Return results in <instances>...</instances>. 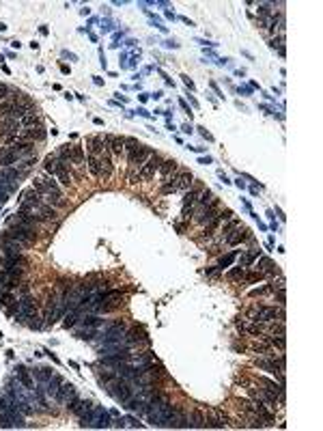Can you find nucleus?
<instances>
[{"label": "nucleus", "mask_w": 323, "mask_h": 431, "mask_svg": "<svg viewBox=\"0 0 323 431\" xmlns=\"http://www.w3.org/2000/svg\"><path fill=\"white\" fill-rule=\"evenodd\" d=\"M246 391H248V394L252 397V401H256V403H261V405H265L267 410H276V403H278V399L276 397H272L267 391H263L258 384H246Z\"/></svg>", "instance_id": "6"}, {"label": "nucleus", "mask_w": 323, "mask_h": 431, "mask_svg": "<svg viewBox=\"0 0 323 431\" xmlns=\"http://www.w3.org/2000/svg\"><path fill=\"white\" fill-rule=\"evenodd\" d=\"M244 274H246V270L242 268V265H237V268H233L231 272H228L226 278L228 280H239V278H244Z\"/></svg>", "instance_id": "35"}, {"label": "nucleus", "mask_w": 323, "mask_h": 431, "mask_svg": "<svg viewBox=\"0 0 323 431\" xmlns=\"http://www.w3.org/2000/svg\"><path fill=\"white\" fill-rule=\"evenodd\" d=\"M140 143L136 138H125V153H132L134 149H138Z\"/></svg>", "instance_id": "36"}, {"label": "nucleus", "mask_w": 323, "mask_h": 431, "mask_svg": "<svg viewBox=\"0 0 323 431\" xmlns=\"http://www.w3.org/2000/svg\"><path fill=\"white\" fill-rule=\"evenodd\" d=\"M11 95V88L7 84H0V102H4V99H9Z\"/></svg>", "instance_id": "39"}, {"label": "nucleus", "mask_w": 323, "mask_h": 431, "mask_svg": "<svg viewBox=\"0 0 323 431\" xmlns=\"http://www.w3.org/2000/svg\"><path fill=\"white\" fill-rule=\"evenodd\" d=\"M192 184H194V177L190 170H181V173L175 177V188H177V190H190Z\"/></svg>", "instance_id": "24"}, {"label": "nucleus", "mask_w": 323, "mask_h": 431, "mask_svg": "<svg viewBox=\"0 0 323 431\" xmlns=\"http://www.w3.org/2000/svg\"><path fill=\"white\" fill-rule=\"evenodd\" d=\"M239 224H242V222H239V220H233V218H231V220H228V222L224 224V229H222V231H220V233H222V239H226L228 235H231V233L235 231V229L239 227Z\"/></svg>", "instance_id": "34"}, {"label": "nucleus", "mask_w": 323, "mask_h": 431, "mask_svg": "<svg viewBox=\"0 0 323 431\" xmlns=\"http://www.w3.org/2000/svg\"><path fill=\"white\" fill-rule=\"evenodd\" d=\"M15 315V319H20V321H26V319H39L37 317V302H35V298H31L26 293V296H22V298H17V304H15V309L11 311Z\"/></svg>", "instance_id": "2"}, {"label": "nucleus", "mask_w": 323, "mask_h": 431, "mask_svg": "<svg viewBox=\"0 0 323 431\" xmlns=\"http://www.w3.org/2000/svg\"><path fill=\"white\" fill-rule=\"evenodd\" d=\"M258 272H263V274H280L278 265H274L272 259L267 257H258Z\"/></svg>", "instance_id": "27"}, {"label": "nucleus", "mask_w": 323, "mask_h": 431, "mask_svg": "<svg viewBox=\"0 0 323 431\" xmlns=\"http://www.w3.org/2000/svg\"><path fill=\"white\" fill-rule=\"evenodd\" d=\"M162 156L160 153H151L149 156V160H146L144 164H143V168L138 170L136 175H134V179H132V184L134 181H146V179H151L157 170H160V166H162Z\"/></svg>", "instance_id": "5"}, {"label": "nucleus", "mask_w": 323, "mask_h": 431, "mask_svg": "<svg viewBox=\"0 0 323 431\" xmlns=\"http://www.w3.org/2000/svg\"><path fill=\"white\" fill-rule=\"evenodd\" d=\"M256 384L263 388V391H267L269 394H272V397L278 399V403H283V401H285V388H283V384H276V382H272V380H267V377H258Z\"/></svg>", "instance_id": "11"}, {"label": "nucleus", "mask_w": 323, "mask_h": 431, "mask_svg": "<svg viewBox=\"0 0 323 431\" xmlns=\"http://www.w3.org/2000/svg\"><path fill=\"white\" fill-rule=\"evenodd\" d=\"M110 427H116V429H125V418H116L114 425H110Z\"/></svg>", "instance_id": "41"}, {"label": "nucleus", "mask_w": 323, "mask_h": 431, "mask_svg": "<svg viewBox=\"0 0 323 431\" xmlns=\"http://www.w3.org/2000/svg\"><path fill=\"white\" fill-rule=\"evenodd\" d=\"M183 82H185V84H187V86H190V88H194V82H192L190 78H187V76H183Z\"/></svg>", "instance_id": "42"}, {"label": "nucleus", "mask_w": 323, "mask_h": 431, "mask_svg": "<svg viewBox=\"0 0 323 431\" xmlns=\"http://www.w3.org/2000/svg\"><path fill=\"white\" fill-rule=\"evenodd\" d=\"M160 427L164 429H185L187 427V414L181 405H173L168 410V414L164 416V421Z\"/></svg>", "instance_id": "4"}, {"label": "nucleus", "mask_w": 323, "mask_h": 431, "mask_svg": "<svg viewBox=\"0 0 323 431\" xmlns=\"http://www.w3.org/2000/svg\"><path fill=\"white\" fill-rule=\"evenodd\" d=\"M125 345H127V347H140V345H149V336H146L144 328H140V326L127 328V332H125Z\"/></svg>", "instance_id": "10"}, {"label": "nucleus", "mask_w": 323, "mask_h": 431, "mask_svg": "<svg viewBox=\"0 0 323 431\" xmlns=\"http://www.w3.org/2000/svg\"><path fill=\"white\" fill-rule=\"evenodd\" d=\"M112 157H110V151H106L102 157H99V170H102V179H108L112 175Z\"/></svg>", "instance_id": "25"}, {"label": "nucleus", "mask_w": 323, "mask_h": 431, "mask_svg": "<svg viewBox=\"0 0 323 431\" xmlns=\"http://www.w3.org/2000/svg\"><path fill=\"white\" fill-rule=\"evenodd\" d=\"M0 265H2L0 270L9 272V274H13V276L20 278V276L26 272L28 261L24 259V255H20V257H2V259H0Z\"/></svg>", "instance_id": "9"}, {"label": "nucleus", "mask_w": 323, "mask_h": 431, "mask_svg": "<svg viewBox=\"0 0 323 431\" xmlns=\"http://www.w3.org/2000/svg\"><path fill=\"white\" fill-rule=\"evenodd\" d=\"M149 362H153V352L132 353V356H129V360H127V364H129V367H134V369H143V367H146Z\"/></svg>", "instance_id": "18"}, {"label": "nucleus", "mask_w": 323, "mask_h": 431, "mask_svg": "<svg viewBox=\"0 0 323 431\" xmlns=\"http://www.w3.org/2000/svg\"><path fill=\"white\" fill-rule=\"evenodd\" d=\"M151 156V149H146V147L140 145L138 149H134L132 153H127V166H129V181H132L134 177V170H140L143 168V164L149 160Z\"/></svg>", "instance_id": "8"}, {"label": "nucleus", "mask_w": 323, "mask_h": 431, "mask_svg": "<svg viewBox=\"0 0 323 431\" xmlns=\"http://www.w3.org/2000/svg\"><path fill=\"white\" fill-rule=\"evenodd\" d=\"M86 164H89L91 175H93V177H97V179H102V170H99V157L89 156V157H86Z\"/></svg>", "instance_id": "31"}, {"label": "nucleus", "mask_w": 323, "mask_h": 431, "mask_svg": "<svg viewBox=\"0 0 323 431\" xmlns=\"http://www.w3.org/2000/svg\"><path fill=\"white\" fill-rule=\"evenodd\" d=\"M106 138V147H108L110 153H114V156H121V153H125V138L123 136H104Z\"/></svg>", "instance_id": "17"}, {"label": "nucleus", "mask_w": 323, "mask_h": 431, "mask_svg": "<svg viewBox=\"0 0 323 431\" xmlns=\"http://www.w3.org/2000/svg\"><path fill=\"white\" fill-rule=\"evenodd\" d=\"M17 160H20V157H17V153L13 151V147H0V168L15 166Z\"/></svg>", "instance_id": "19"}, {"label": "nucleus", "mask_w": 323, "mask_h": 431, "mask_svg": "<svg viewBox=\"0 0 323 431\" xmlns=\"http://www.w3.org/2000/svg\"><path fill=\"white\" fill-rule=\"evenodd\" d=\"M86 147H89V156H95V157H102L106 151H108V147H106V138L104 136H89L86 138Z\"/></svg>", "instance_id": "12"}, {"label": "nucleus", "mask_w": 323, "mask_h": 431, "mask_svg": "<svg viewBox=\"0 0 323 431\" xmlns=\"http://www.w3.org/2000/svg\"><path fill=\"white\" fill-rule=\"evenodd\" d=\"M73 399H78V391H75V386L73 384H69V382H63L61 391H58V394H56V401L61 405H69Z\"/></svg>", "instance_id": "15"}, {"label": "nucleus", "mask_w": 323, "mask_h": 431, "mask_svg": "<svg viewBox=\"0 0 323 431\" xmlns=\"http://www.w3.org/2000/svg\"><path fill=\"white\" fill-rule=\"evenodd\" d=\"M0 250H2V257H20L22 255V246L17 244L15 239H11L7 233L0 237Z\"/></svg>", "instance_id": "14"}, {"label": "nucleus", "mask_w": 323, "mask_h": 431, "mask_svg": "<svg viewBox=\"0 0 323 431\" xmlns=\"http://www.w3.org/2000/svg\"><path fill=\"white\" fill-rule=\"evenodd\" d=\"M20 129H22V125L17 119H11V117H2V119H0V134L2 136H17Z\"/></svg>", "instance_id": "16"}, {"label": "nucleus", "mask_w": 323, "mask_h": 431, "mask_svg": "<svg viewBox=\"0 0 323 431\" xmlns=\"http://www.w3.org/2000/svg\"><path fill=\"white\" fill-rule=\"evenodd\" d=\"M4 31H7V26H4L2 22H0V33H4Z\"/></svg>", "instance_id": "43"}, {"label": "nucleus", "mask_w": 323, "mask_h": 431, "mask_svg": "<svg viewBox=\"0 0 323 431\" xmlns=\"http://www.w3.org/2000/svg\"><path fill=\"white\" fill-rule=\"evenodd\" d=\"M58 160H61L63 164H67V166H72V147L69 145H63L61 149H58Z\"/></svg>", "instance_id": "32"}, {"label": "nucleus", "mask_w": 323, "mask_h": 431, "mask_svg": "<svg viewBox=\"0 0 323 431\" xmlns=\"http://www.w3.org/2000/svg\"><path fill=\"white\" fill-rule=\"evenodd\" d=\"M61 386H63V377L52 373V377H50L48 382H45V394H48V397H52V399H56L58 391H61Z\"/></svg>", "instance_id": "23"}, {"label": "nucleus", "mask_w": 323, "mask_h": 431, "mask_svg": "<svg viewBox=\"0 0 323 431\" xmlns=\"http://www.w3.org/2000/svg\"><path fill=\"white\" fill-rule=\"evenodd\" d=\"M20 125H22V129H24V127H35V125H39L37 112H35V115H26V117H22V119H20Z\"/></svg>", "instance_id": "33"}, {"label": "nucleus", "mask_w": 323, "mask_h": 431, "mask_svg": "<svg viewBox=\"0 0 323 431\" xmlns=\"http://www.w3.org/2000/svg\"><path fill=\"white\" fill-rule=\"evenodd\" d=\"M205 425H207V416H205V412L192 410L190 414H187V427L190 429H205Z\"/></svg>", "instance_id": "20"}, {"label": "nucleus", "mask_w": 323, "mask_h": 431, "mask_svg": "<svg viewBox=\"0 0 323 431\" xmlns=\"http://www.w3.org/2000/svg\"><path fill=\"white\" fill-rule=\"evenodd\" d=\"M265 343H269L272 347H278V350L283 352L285 345H287V341H285V334H267L265 336Z\"/></svg>", "instance_id": "29"}, {"label": "nucleus", "mask_w": 323, "mask_h": 431, "mask_svg": "<svg viewBox=\"0 0 323 431\" xmlns=\"http://www.w3.org/2000/svg\"><path fill=\"white\" fill-rule=\"evenodd\" d=\"M170 407H173V403H170V397L157 391V394L149 401V405H146V414H144L151 427H160L162 421H164V416L168 414Z\"/></svg>", "instance_id": "1"}, {"label": "nucleus", "mask_w": 323, "mask_h": 431, "mask_svg": "<svg viewBox=\"0 0 323 431\" xmlns=\"http://www.w3.org/2000/svg\"><path fill=\"white\" fill-rule=\"evenodd\" d=\"M17 138H20V140H26V143H41V140L45 138V129L41 127V125L24 127V129H20Z\"/></svg>", "instance_id": "13"}, {"label": "nucleus", "mask_w": 323, "mask_h": 431, "mask_svg": "<svg viewBox=\"0 0 323 431\" xmlns=\"http://www.w3.org/2000/svg\"><path fill=\"white\" fill-rule=\"evenodd\" d=\"M263 272H252V274H244V278H246V282H256V280H261L263 278Z\"/></svg>", "instance_id": "37"}, {"label": "nucleus", "mask_w": 323, "mask_h": 431, "mask_svg": "<svg viewBox=\"0 0 323 431\" xmlns=\"http://www.w3.org/2000/svg\"><path fill=\"white\" fill-rule=\"evenodd\" d=\"M231 218H233V211H231V209L220 211V220H231Z\"/></svg>", "instance_id": "40"}, {"label": "nucleus", "mask_w": 323, "mask_h": 431, "mask_svg": "<svg viewBox=\"0 0 323 431\" xmlns=\"http://www.w3.org/2000/svg\"><path fill=\"white\" fill-rule=\"evenodd\" d=\"M112 421H110V412L104 410L102 405H93L91 414L86 416V421L80 423V427H93V429H108Z\"/></svg>", "instance_id": "3"}, {"label": "nucleus", "mask_w": 323, "mask_h": 431, "mask_svg": "<svg viewBox=\"0 0 323 431\" xmlns=\"http://www.w3.org/2000/svg\"><path fill=\"white\" fill-rule=\"evenodd\" d=\"M17 282H20V278H17V276L9 274V272H4V270H0V293L15 289V287H17Z\"/></svg>", "instance_id": "22"}, {"label": "nucleus", "mask_w": 323, "mask_h": 431, "mask_svg": "<svg viewBox=\"0 0 323 431\" xmlns=\"http://www.w3.org/2000/svg\"><path fill=\"white\" fill-rule=\"evenodd\" d=\"M235 255H237V252H235V250H233V252H231V255H226L224 259H220V268H228V265H231V263H233V259H235Z\"/></svg>", "instance_id": "38"}, {"label": "nucleus", "mask_w": 323, "mask_h": 431, "mask_svg": "<svg viewBox=\"0 0 323 431\" xmlns=\"http://www.w3.org/2000/svg\"><path fill=\"white\" fill-rule=\"evenodd\" d=\"M72 164H75V166H82V164H84V149H82L80 145L72 147Z\"/></svg>", "instance_id": "30"}, {"label": "nucleus", "mask_w": 323, "mask_h": 431, "mask_svg": "<svg viewBox=\"0 0 323 431\" xmlns=\"http://www.w3.org/2000/svg\"><path fill=\"white\" fill-rule=\"evenodd\" d=\"M177 168H179V164L175 162V160H164L160 170H157V173H160V184L164 186L166 181H170V175H173Z\"/></svg>", "instance_id": "21"}, {"label": "nucleus", "mask_w": 323, "mask_h": 431, "mask_svg": "<svg viewBox=\"0 0 323 431\" xmlns=\"http://www.w3.org/2000/svg\"><path fill=\"white\" fill-rule=\"evenodd\" d=\"M233 233H235V235H228V237L224 239V241H228L231 246H237V244H242L244 239H248V237H250V231H248V229H244L242 224H239V227L235 229Z\"/></svg>", "instance_id": "26"}, {"label": "nucleus", "mask_w": 323, "mask_h": 431, "mask_svg": "<svg viewBox=\"0 0 323 431\" xmlns=\"http://www.w3.org/2000/svg\"><path fill=\"white\" fill-rule=\"evenodd\" d=\"M7 235H9L11 239H15V241H17V244H20L22 248H28V246H33L35 241H37V231H33V229L13 227V224H9Z\"/></svg>", "instance_id": "7"}, {"label": "nucleus", "mask_w": 323, "mask_h": 431, "mask_svg": "<svg viewBox=\"0 0 323 431\" xmlns=\"http://www.w3.org/2000/svg\"><path fill=\"white\" fill-rule=\"evenodd\" d=\"M198 207H214V205H218V198L214 196V192L211 190H203L201 196H198Z\"/></svg>", "instance_id": "28"}]
</instances>
